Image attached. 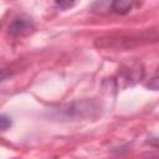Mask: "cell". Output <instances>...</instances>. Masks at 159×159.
I'll list each match as a JSON object with an SVG mask.
<instances>
[{"instance_id": "1", "label": "cell", "mask_w": 159, "mask_h": 159, "mask_svg": "<svg viewBox=\"0 0 159 159\" xmlns=\"http://www.w3.org/2000/svg\"><path fill=\"white\" fill-rule=\"evenodd\" d=\"M32 30V22L30 19L20 16L14 19V21L9 26V34L14 36H20V35H26Z\"/></svg>"}, {"instance_id": "2", "label": "cell", "mask_w": 159, "mask_h": 159, "mask_svg": "<svg viewBox=\"0 0 159 159\" xmlns=\"http://www.w3.org/2000/svg\"><path fill=\"white\" fill-rule=\"evenodd\" d=\"M134 0H113L112 10L117 14H127L133 7Z\"/></svg>"}, {"instance_id": "3", "label": "cell", "mask_w": 159, "mask_h": 159, "mask_svg": "<svg viewBox=\"0 0 159 159\" xmlns=\"http://www.w3.org/2000/svg\"><path fill=\"white\" fill-rule=\"evenodd\" d=\"M11 127V119L7 116L0 114V130H6Z\"/></svg>"}, {"instance_id": "4", "label": "cell", "mask_w": 159, "mask_h": 159, "mask_svg": "<svg viewBox=\"0 0 159 159\" xmlns=\"http://www.w3.org/2000/svg\"><path fill=\"white\" fill-rule=\"evenodd\" d=\"M55 2L61 7V9H68L75 5L76 0H55Z\"/></svg>"}]
</instances>
